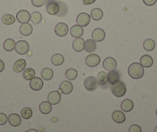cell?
Listing matches in <instances>:
<instances>
[{
  "label": "cell",
  "mask_w": 157,
  "mask_h": 132,
  "mask_svg": "<svg viewBox=\"0 0 157 132\" xmlns=\"http://www.w3.org/2000/svg\"><path fill=\"white\" fill-rule=\"evenodd\" d=\"M15 50L18 54L24 55V54H26L28 51L29 50V45L26 41L19 40L16 42Z\"/></svg>",
  "instance_id": "4"
},
{
  "label": "cell",
  "mask_w": 157,
  "mask_h": 132,
  "mask_svg": "<svg viewBox=\"0 0 157 132\" xmlns=\"http://www.w3.org/2000/svg\"><path fill=\"white\" fill-rule=\"evenodd\" d=\"M16 19H17L18 22L20 23H27L29 22L30 19H31V15L27 10H20L16 14Z\"/></svg>",
  "instance_id": "8"
},
{
  "label": "cell",
  "mask_w": 157,
  "mask_h": 132,
  "mask_svg": "<svg viewBox=\"0 0 157 132\" xmlns=\"http://www.w3.org/2000/svg\"><path fill=\"white\" fill-rule=\"evenodd\" d=\"M9 122H10V125H12L13 127H18L22 123V119H21V117L19 116L17 114H11L9 116Z\"/></svg>",
  "instance_id": "17"
},
{
  "label": "cell",
  "mask_w": 157,
  "mask_h": 132,
  "mask_svg": "<svg viewBox=\"0 0 157 132\" xmlns=\"http://www.w3.org/2000/svg\"><path fill=\"white\" fill-rule=\"evenodd\" d=\"M25 132H39L37 130H36V129H29V130H26Z\"/></svg>",
  "instance_id": "43"
},
{
  "label": "cell",
  "mask_w": 157,
  "mask_h": 132,
  "mask_svg": "<svg viewBox=\"0 0 157 132\" xmlns=\"http://www.w3.org/2000/svg\"><path fill=\"white\" fill-rule=\"evenodd\" d=\"M100 57L97 54H90L86 58V63L90 67H95L100 63Z\"/></svg>",
  "instance_id": "9"
},
{
  "label": "cell",
  "mask_w": 157,
  "mask_h": 132,
  "mask_svg": "<svg viewBox=\"0 0 157 132\" xmlns=\"http://www.w3.org/2000/svg\"><path fill=\"white\" fill-rule=\"evenodd\" d=\"M69 32V26L65 22H59L55 27V33L60 37L66 36Z\"/></svg>",
  "instance_id": "6"
},
{
  "label": "cell",
  "mask_w": 157,
  "mask_h": 132,
  "mask_svg": "<svg viewBox=\"0 0 157 132\" xmlns=\"http://www.w3.org/2000/svg\"><path fill=\"white\" fill-rule=\"evenodd\" d=\"M120 74L117 70H114L109 71V73L108 74L109 83H111V84L113 85L114 84V83L120 81Z\"/></svg>",
  "instance_id": "16"
},
{
  "label": "cell",
  "mask_w": 157,
  "mask_h": 132,
  "mask_svg": "<svg viewBox=\"0 0 157 132\" xmlns=\"http://www.w3.org/2000/svg\"><path fill=\"white\" fill-rule=\"evenodd\" d=\"M46 2V0H32V3L36 7H42Z\"/></svg>",
  "instance_id": "37"
},
{
  "label": "cell",
  "mask_w": 157,
  "mask_h": 132,
  "mask_svg": "<svg viewBox=\"0 0 157 132\" xmlns=\"http://www.w3.org/2000/svg\"><path fill=\"white\" fill-rule=\"evenodd\" d=\"M102 66H103L104 69L108 71L114 70H116V66H117V62L113 57H106L103 60Z\"/></svg>",
  "instance_id": "7"
},
{
  "label": "cell",
  "mask_w": 157,
  "mask_h": 132,
  "mask_svg": "<svg viewBox=\"0 0 157 132\" xmlns=\"http://www.w3.org/2000/svg\"><path fill=\"white\" fill-rule=\"evenodd\" d=\"M33 26H32L31 24L28 23V22L22 24L19 27V31H20L21 34L25 36H28L31 35L32 33H33Z\"/></svg>",
  "instance_id": "19"
},
{
  "label": "cell",
  "mask_w": 157,
  "mask_h": 132,
  "mask_svg": "<svg viewBox=\"0 0 157 132\" xmlns=\"http://www.w3.org/2000/svg\"><path fill=\"white\" fill-rule=\"evenodd\" d=\"M61 101V94L59 91H52L48 95V101L52 105H56Z\"/></svg>",
  "instance_id": "12"
},
{
  "label": "cell",
  "mask_w": 157,
  "mask_h": 132,
  "mask_svg": "<svg viewBox=\"0 0 157 132\" xmlns=\"http://www.w3.org/2000/svg\"><path fill=\"white\" fill-rule=\"evenodd\" d=\"M156 2H157V0H143L144 4H146V6H149L155 5Z\"/></svg>",
  "instance_id": "40"
},
{
  "label": "cell",
  "mask_w": 157,
  "mask_h": 132,
  "mask_svg": "<svg viewBox=\"0 0 157 132\" xmlns=\"http://www.w3.org/2000/svg\"><path fill=\"white\" fill-rule=\"evenodd\" d=\"M52 104L49 101H43L39 105V110L43 114H48L52 111Z\"/></svg>",
  "instance_id": "23"
},
{
  "label": "cell",
  "mask_w": 157,
  "mask_h": 132,
  "mask_svg": "<svg viewBox=\"0 0 157 132\" xmlns=\"http://www.w3.org/2000/svg\"><path fill=\"white\" fill-rule=\"evenodd\" d=\"M111 90L114 96L117 97V98H121V97L124 96L126 94V87L123 82L119 81L113 84L111 87Z\"/></svg>",
  "instance_id": "2"
},
{
  "label": "cell",
  "mask_w": 157,
  "mask_h": 132,
  "mask_svg": "<svg viewBox=\"0 0 157 132\" xmlns=\"http://www.w3.org/2000/svg\"><path fill=\"white\" fill-rule=\"evenodd\" d=\"M83 84L87 90H89V91H94L98 88L99 83H98L97 78L93 77V76H90V77H86L85 79Z\"/></svg>",
  "instance_id": "3"
},
{
  "label": "cell",
  "mask_w": 157,
  "mask_h": 132,
  "mask_svg": "<svg viewBox=\"0 0 157 132\" xmlns=\"http://www.w3.org/2000/svg\"><path fill=\"white\" fill-rule=\"evenodd\" d=\"M98 83L101 85H105L108 82V74L105 72L101 71L97 75Z\"/></svg>",
  "instance_id": "32"
},
{
  "label": "cell",
  "mask_w": 157,
  "mask_h": 132,
  "mask_svg": "<svg viewBox=\"0 0 157 132\" xmlns=\"http://www.w3.org/2000/svg\"><path fill=\"white\" fill-rule=\"evenodd\" d=\"M84 50L87 53H93L96 50V41L93 39H87L85 41V46H84Z\"/></svg>",
  "instance_id": "21"
},
{
  "label": "cell",
  "mask_w": 157,
  "mask_h": 132,
  "mask_svg": "<svg viewBox=\"0 0 157 132\" xmlns=\"http://www.w3.org/2000/svg\"><path fill=\"white\" fill-rule=\"evenodd\" d=\"M30 87L33 89V90H36V91H38V90H40L43 88V81L42 80L41 78L39 77H36L30 80Z\"/></svg>",
  "instance_id": "13"
},
{
  "label": "cell",
  "mask_w": 157,
  "mask_h": 132,
  "mask_svg": "<svg viewBox=\"0 0 157 132\" xmlns=\"http://www.w3.org/2000/svg\"><path fill=\"white\" fill-rule=\"evenodd\" d=\"M129 132H142V128L137 124H133L129 127Z\"/></svg>",
  "instance_id": "39"
},
{
  "label": "cell",
  "mask_w": 157,
  "mask_h": 132,
  "mask_svg": "<svg viewBox=\"0 0 157 132\" xmlns=\"http://www.w3.org/2000/svg\"><path fill=\"white\" fill-rule=\"evenodd\" d=\"M77 76H78V72H77L76 70L70 68V69L66 70V77L68 80H75V79H76Z\"/></svg>",
  "instance_id": "34"
},
{
  "label": "cell",
  "mask_w": 157,
  "mask_h": 132,
  "mask_svg": "<svg viewBox=\"0 0 157 132\" xmlns=\"http://www.w3.org/2000/svg\"><path fill=\"white\" fill-rule=\"evenodd\" d=\"M25 66H26V61L24 59H20L15 63L13 69L15 72L21 73L25 69Z\"/></svg>",
  "instance_id": "22"
},
{
  "label": "cell",
  "mask_w": 157,
  "mask_h": 132,
  "mask_svg": "<svg viewBox=\"0 0 157 132\" xmlns=\"http://www.w3.org/2000/svg\"><path fill=\"white\" fill-rule=\"evenodd\" d=\"M155 114H156V116H157V109H156V111H155Z\"/></svg>",
  "instance_id": "45"
},
{
  "label": "cell",
  "mask_w": 157,
  "mask_h": 132,
  "mask_svg": "<svg viewBox=\"0 0 157 132\" xmlns=\"http://www.w3.org/2000/svg\"><path fill=\"white\" fill-rule=\"evenodd\" d=\"M85 46V40L82 38H76L72 42V48L76 52H81L84 50Z\"/></svg>",
  "instance_id": "15"
},
{
  "label": "cell",
  "mask_w": 157,
  "mask_h": 132,
  "mask_svg": "<svg viewBox=\"0 0 157 132\" xmlns=\"http://www.w3.org/2000/svg\"><path fill=\"white\" fill-rule=\"evenodd\" d=\"M103 17V12L101 9L95 8L91 12V18L95 21L101 20Z\"/></svg>",
  "instance_id": "26"
},
{
  "label": "cell",
  "mask_w": 157,
  "mask_h": 132,
  "mask_svg": "<svg viewBox=\"0 0 157 132\" xmlns=\"http://www.w3.org/2000/svg\"><path fill=\"white\" fill-rule=\"evenodd\" d=\"M90 20H91V16L86 13H79L76 18L77 24L82 27L87 26L90 23Z\"/></svg>",
  "instance_id": "5"
},
{
  "label": "cell",
  "mask_w": 157,
  "mask_h": 132,
  "mask_svg": "<svg viewBox=\"0 0 157 132\" xmlns=\"http://www.w3.org/2000/svg\"><path fill=\"white\" fill-rule=\"evenodd\" d=\"M51 61H52V63L54 66H60V65L63 64V62H64V57H63V56L62 55V54H54L52 57Z\"/></svg>",
  "instance_id": "30"
},
{
  "label": "cell",
  "mask_w": 157,
  "mask_h": 132,
  "mask_svg": "<svg viewBox=\"0 0 157 132\" xmlns=\"http://www.w3.org/2000/svg\"><path fill=\"white\" fill-rule=\"evenodd\" d=\"M21 116L24 119H29L33 116V110L30 107H25L21 110Z\"/></svg>",
  "instance_id": "36"
},
{
  "label": "cell",
  "mask_w": 157,
  "mask_h": 132,
  "mask_svg": "<svg viewBox=\"0 0 157 132\" xmlns=\"http://www.w3.org/2000/svg\"><path fill=\"white\" fill-rule=\"evenodd\" d=\"M5 69V63L2 60H0V73L2 72Z\"/></svg>",
  "instance_id": "42"
},
{
  "label": "cell",
  "mask_w": 157,
  "mask_h": 132,
  "mask_svg": "<svg viewBox=\"0 0 157 132\" xmlns=\"http://www.w3.org/2000/svg\"><path fill=\"white\" fill-rule=\"evenodd\" d=\"M16 44V42H15L13 39H7L4 42L3 47L4 49H5V50L8 51V52H11L13 50H15Z\"/></svg>",
  "instance_id": "29"
},
{
  "label": "cell",
  "mask_w": 157,
  "mask_h": 132,
  "mask_svg": "<svg viewBox=\"0 0 157 132\" xmlns=\"http://www.w3.org/2000/svg\"><path fill=\"white\" fill-rule=\"evenodd\" d=\"M128 74L132 79H140L144 75L143 66L139 63H133L130 64L128 69Z\"/></svg>",
  "instance_id": "1"
},
{
  "label": "cell",
  "mask_w": 157,
  "mask_h": 132,
  "mask_svg": "<svg viewBox=\"0 0 157 132\" xmlns=\"http://www.w3.org/2000/svg\"><path fill=\"white\" fill-rule=\"evenodd\" d=\"M134 104L131 100L126 99L122 102L121 104V108L123 111L125 112H129L133 109Z\"/></svg>",
  "instance_id": "25"
},
{
  "label": "cell",
  "mask_w": 157,
  "mask_h": 132,
  "mask_svg": "<svg viewBox=\"0 0 157 132\" xmlns=\"http://www.w3.org/2000/svg\"><path fill=\"white\" fill-rule=\"evenodd\" d=\"M113 119L116 123L122 124V123H123L126 121V116L120 110H116V111L113 113Z\"/></svg>",
  "instance_id": "20"
},
{
  "label": "cell",
  "mask_w": 157,
  "mask_h": 132,
  "mask_svg": "<svg viewBox=\"0 0 157 132\" xmlns=\"http://www.w3.org/2000/svg\"><path fill=\"white\" fill-rule=\"evenodd\" d=\"M140 64L143 67H150L153 64V60L149 55H143L140 58Z\"/></svg>",
  "instance_id": "24"
},
{
  "label": "cell",
  "mask_w": 157,
  "mask_h": 132,
  "mask_svg": "<svg viewBox=\"0 0 157 132\" xmlns=\"http://www.w3.org/2000/svg\"><path fill=\"white\" fill-rule=\"evenodd\" d=\"M83 28L78 25H75L71 28V36L74 38H80L83 35Z\"/></svg>",
  "instance_id": "18"
},
{
  "label": "cell",
  "mask_w": 157,
  "mask_h": 132,
  "mask_svg": "<svg viewBox=\"0 0 157 132\" xmlns=\"http://www.w3.org/2000/svg\"><path fill=\"white\" fill-rule=\"evenodd\" d=\"M46 11L49 15H57L60 11V7L57 2H50L46 6Z\"/></svg>",
  "instance_id": "14"
},
{
  "label": "cell",
  "mask_w": 157,
  "mask_h": 132,
  "mask_svg": "<svg viewBox=\"0 0 157 132\" xmlns=\"http://www.w3.org/2000/svg\"><path fill=\"white\" fill-rule=\"evenodd\" d=\"M96 0H83L84 5H91V4L94 3Z\"/></svg>",
  "instance_id": "41"
},
{
  "label": "cell",
  "mask_w": 157,
  "mask_h": 132,
  "mask_svg": "<svg viewBox=\"0 0 157 132\" xmlns=\"http://www.w3.org/2000/svg\"><path fill=\"white\" fill-rule=\"evenodd\" d=\"M154 132H157V126L155 127V129H154Z\"/></svg>",
  "instance_id": "44"
},
{
  "label": "cell",
  "mask_w": 157,
  "mask_h": 132,
  "mask_svg": "<svg viewBox=\"0 0 157 132\" xmlns=\"http://www.w3.org/2000/svg\"><path fill=\"white\" fill-rule=\"evenodd\" d=\"M60 91L63 94H69L72 92L73 90V85L69 80H65L60 83L59 86Z\"/></svg>",
  "instance_id": "10"
},
{
  "label": "cell",
  "mask_w": 157,
  "mask_h": 132,
  "mask_svg": "<svg viewBox=\"0 0 157 132\" xmlns=\"http://www.w3.org/2000/svg\"><path fill=\"white\" fill-rule=\"evenodd\" d=\"M8 121V117L3 113H0V125H4Z\"/></svg>",
  "instance_id": "38"
},
{
  "label": "cell",
  "mask_w": 157,
  "mask_h": 132,
  "mask_svg": "<svg viewBox=\"0 0 157 132\" xmlns=\"http://www.w3.org/2000/svg\"><path fill=\"white\" fill-rule=\"evenodd\" d=\"M30 19L35 25H37L42 21V14L39 12H34L32 13Z\"/></svg>",
  "instance_id": "35"
},
{
  "label": "cell",
  "mask_w": 157,
  "mask_h": 132,
  "mask_svg": "<svg viewBox=\"0 0 157 132\" xmlns=\"http://www.w3.org/2000/svg\"><path fill=\"white\" fill-rule=\"evenodd\" d=\"M105 37V33L102 29L97 28L95 29L92 33V38L96 42H101Z\"/></svg>",
  "instance_id": "11"
},
{
  "label": "cell",
  "mask_w": 157,
  "mask_h": 132,
  "mask_svg": "<svg viewBox=\"0 0 157 132\" xmlns=\"http://www.w3.org/2000/svg\"><path fill=\"white\" fill-rule=\"evenodd\" d=\"M54 73L53 70L50 68H44L41 72L42 78L44 79L45 80H50L53 77Z\"/></svg>",
  "instance_id": "28"
},
{
  "label": "cell",
  "mask_w": 157,
  "mask_h": 132,
  "mask_svg": "<svg viewBox=\"0 0 157 132\" xmlns=\"http://www.w3.org/2000/svg\"><path fill=\"white\" fill-rule=\"evenodd\" d=\"M155 46V42L153 39H147L143 42V47L146 51H152Z\"/></svg>",
  "instance_id": "31"
},
{
  "label": "cell",
  "mask_w": 157,
  "mask_h": 132,
  "mask_svg": "<svg viewBox=\"0 0 157 132\" xmlns=\"http://www.w3.org/2000/svg\"><path fill=\"white\" fill-rule=\"evenodd\" d=\"M2 22L6 25H12L16 22V18L11 14H6L2 17Z\"/></svg>",
  "instance_id": "33"
},
{
  "label": "cell",
  "mask_w": 157,
  "mask_h": 132,
  "mask_svg": "<svg viewBox=\"0 0 157 132\" xmlns=\"http://www.w3.org/2000/svg\"><path fill=\"white\" fill-rule=\"evenodd\" d=\"M22 76H23V78L25 80H31L32 79H33L36 77V71L33 68H26V69L24 70Z\"/></svg>",
  "instance_id": "27"
}]
</instances>
